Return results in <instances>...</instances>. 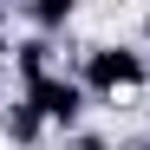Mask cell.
<instances>
[{
  "label": "cell",
  "instance_id": "obj_7",
  "mask_svg": "<svg viewBox=\"0 0 150 150\" xmlns=\"http://www.w3.org/2000/svg\"><path fill=\"white\" fill-rule=\"evenodd\" d=\"M137 46H144V59H150V7H144V20H137Z\"/></svg>",
  "mask_w": 150,
  "mask_h": 150
},
{
  "label": "cell",
  "instance_id": "obj_3",
  "mask_svg": "<svg viewBox=\"0 0 150 150\" xmlns=\"http://www.w3.org/2000/svg\"><path fill=\"white\" fill-rule=\"evenodd\" d=\"M13 72H20V85L52 79V72H65V46L59 39H39V33H20L13 39Z\"/></svg>",
  "mask_w": 150,
  "mask_h": 150
},
{
  "label": "cell",
  "instance_id": "obj_8",
  "mask_svg": "<svg viewBox=\"0 0 150 150\" xmlns=\"http://www.w3.org/2000/svg\"><path fill=\"white\" fill-rule=\"evenodd\" d=\"M7 26H13V7H0V39H7Z\"/></svg>",
  "mask_w": 150,
  "mask_h": 150
},
{
  "label": "cell",
  "instance_id": "obj_6",
  "mask_svg": "<svg viewBox=\"0 0 150 150\" xmlns=\"http://www.w3.org/2000/svg\"><path fill=\"white\" fill-rule=\"evenodd\" d=\"M72 150H111L105 131H72Z\"/></svg>",
  "mask_w": 150,
  "mask_h": 150
},
{
  "label": "cell",
  "instance_id": "obj_5",
  "mask_svg": "<svg viewBox=\"0 0 150 150\" xmlns=\"http://www.w3.org/2000/svg\"><path fill=\"white\" fill-rule=\"evenodd\" d=\"M13 20H20L26 33H39V39H59V33H72L79 7H72V0H33V7H20Z\"/></svg>",
  "mask_w": 150,
  "mask_h": 150
},
{
  "label": "cell",
  "instance_id": "obj_2",
  "mask_svg": "<svg viewBox=\"0 0 150 150\" xmlns=\"http://www.w3.org/2000/svg\"><path fill=\"white\" fill-rule=\"evenodd\" d=\"M26 98L39 105V117L52 124V131H85V111H91V91L72 79V72H52V79H39V85H26Z\"/></svg>",
  "mask_w": 150,
  "mask_h": 150
},
{
  "label": "cell",
  "instance_id": "obj_4",
  "mask_svg": "<svg viewBox=\"0 0 150 150\" xmlns=\"http://www.w3.org/2000/svg\"><path fill=\"white\" fill-rule=\"evenodd\" d=\"M46 131H52V124L39 117V105H33L26 91H20L13 105H0V137H7L13 150H39V137H46Z\"/></svg>",
  "mask_w": 150,
  "mask_h": 150
},
{
  "label": "cell",
  "instance_id": "obj_1",
  "mask_svg": "<svg viewBox=\"0 0 150 150\" xmlns=\"http://www.w3.org/2000/svg\"><path fill=\"white\" fill-rule=\"evenodd\" d=\"M72 79H79L91 98H117V91H144L150 85V59H144V46H111V39H98L79 52V65H72Z\"/></svg>",
  "mask_w": 150,
  "mask_h": 150
},
{
  "label": "cell",
  "instance_id": "obj_9",
  "mask_svg": "<svg viewBox=\"0 0 150 150\" xmlns=\"http://www.w3.org/2000/svg\"><path fill=\"white\" fill-rule=\"evenodd\" d=\"M131 150H150V137H137V144H131Z\"/></svg>",
  "mask_w": 150,
  "mask_h": 150
}]
</instances>
